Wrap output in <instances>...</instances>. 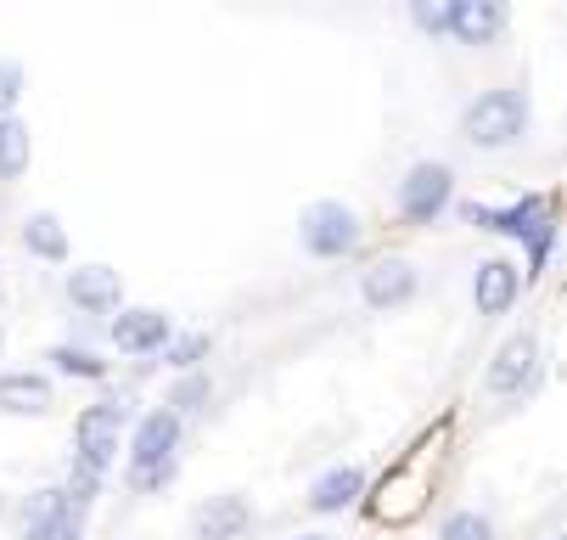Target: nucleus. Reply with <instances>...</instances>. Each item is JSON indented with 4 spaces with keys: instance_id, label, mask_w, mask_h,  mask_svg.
Segmentation results:
<instances>
[{
    "instance_id": "14",
    "label": "nucleus",
    "mask_w": 567,
    "mask_h": 540,
    "mask_svg": "<svg viewBox=\"0 0 567 540\" xmlns=\"http://www.w3.org/2000/svg\"><path fill=\"white\" fill-rule=\"evenodd\" d=\"M248 523H254V507L241 501V496H214V501L197 512V534H203V540H236Z\"/></svg>"
},
{
    "instance_id": "1",
    "label": "nucleus",
    "mask_w": 567,
    "mask_h": 540,
    "mask_svg": "<svg viewBox=\"0 0 567 540\" xmlns=\"http://www.w3.org/2000/svg\"><path fill=\"white\" fill-rule=\"evenodd\" d=\"M461 220L466 225H483V231H501V237H528V276H539L550 243H556V220H550V203L545 197H523L512 208H483V203H461Z\"/></svg>"
},
{
    "instance_id": "20",
    "label": "nucleus",
    "mask_w": 567,
    "mask_h": 540,
    "mask_svg": "<svg viewBox=\"0 0 567 540\" xmlns=\"http://www.w3.org/2000/svg\"><path fill=\"white\" fill-rule=\"evenodd\" d=\"M51 360H56V371H68V377H102V371H107L91 349H68V344H56Z\"/></svg>"
},
{
    "instance_id": "13",
    "label": "nucleus",
    "mask_w": 567,
    "mask_h": 540,
    "mask_svg": "<svg viewBox=\"0 0 567 540\" xmlns=\"http://www.w3.org/2000/svg\"><path fill=\"white\" fill-rule=\"evenodd\" d=\"M0 411H18V417L51 411V383L40 371H7L0 377Z\"/></svg>"
},
{
    "instance_id": "19",
    "label": "nucleus",
    "mask_w": 567,
    "mask_h": 540,
    "mask_svg": "<svg viewBox=\"0 0 567 540\" xmlns=\"http://www.w3.org/2000/svg\"><path fill=\"white\" fill-rule=\"evenodd\" d=\"M439 540H495V523L483 518V512H450Z\"/></svg>"
},
{
    "instance_id": "10",
    "label": "nucleus",
    "mask_w": 567,
    "mask_h": 540,
    "mask_svg": "<svg viewBox=\"0 0 567 540\" xmlns=\"http://www.w3.org/2000/svg\"><path fill=\"white\" fill-rule=\"evenodd\" d=\"M501 29H506V7H501V0H455L450 34H455L461 45H489Z\"/></svg>"
},
{
    "instance_id": "6",
    "label": "nucleus",
    "mask_w": 567,
    "mask_h": 540,
    "mask_svg": "<svg viewBox=\"0 0 567 540\" xmlns=\"http://www.w3.org/2000/svg\"><path fill=\"white\" fill-rule=\"evenodd\" d=\"M450 192H455L450 164H416L411 175L399 181V214L411 225H433L450 208Z\"/></svg>"
},
{
    "instance_id": "18",
    "label": "nucleus",
    "mask_w": 567,
    "mask_h": 540,
    "mask_svg": "<svg viewBox=\"0 0 567 540\" xmlns=\"http://www.w3.org/2000/svg\"><path fill=\"white\" fill-rule=\"evenodd\" d=\"M23 248L40 254V259H68V231H62V220H56V214H29Z\"/></svg>"
},
{
    "instance_id": "2",
    "label": "nucleus",
    "mask_w": 567,
    "mask_h": 540,
    "mask_svg": "<svg viewBox=\"0 0 567 540\" xmlns=\"http://www.w3.org/2000/svg\"><path fill=\"white\" fill-rule=\"evenodd\" d=\"M523 130H528V96L523 91H483L466 113H461V135L472 141V146H512V141H523Z\"/></svg>"
},
{
    "instance_id": "16",
    "label": "nucleus",
    "mask_w": 567,
    "mask_h": 540,
    "mask_svg": "<svg viewBox=\"0 0 567 540\" xmlns=\"http://www.w3.org/2000/svg\"><path fill=\"white\" fill-rule=\"evenodd\" d=\"M62 512H68V496H62V490H34L29 507H23L18 534H23V540H51L56 523H62Z\"/></svg>"
},
{
    "instance_id": "17",
    "label": "nucleus",
    "mask_w": 567,
    "mask_h": 540,
    "mask_svg": "<svg viewBox=\"0 0 567 540\" xmlns=\"http://www.w3.org/2000/svg\"><path fill=\"white\" fill-rule=\"evenodd\" d=\"M29 152H34L29 124L23 119H0V181H18L29 170Z\"/></svg>"
},
{
    "instance_id": "8",
    "label": "nucleus",
    "mask_w": 567,
    "mask_h": 540,
    "mask_svg": "<svg viewBox=\"0 0 567 540\" xmlns=\"http://www.w3.org/2000/svg\"><path fill=\"white\" fill-rule=\"evenodd\" d=\"M68 298L79 304V310L102 316V310H118L124 282H118V271H113V265H79V271L68 276Z\"/></svg>"
},
{
    "instance_id": "12",
    "label": "nucleus",
    "mask_w": 567,
    "mask_h": 540,
    "mask_svg": "<svg viewBox=\"0 0 567 540\" xmlns=\"http://www.w3.org/2000/svg\"><path fill=\"white\" fill-rule=\"evenodd\" d=\"M534 360H539V338H534V333H517L512 344H501V355H495V366H489V389H495V395L523 389L528 371H534Z\"/></svg>"
},
{
    "instance_id": "11",
    "label": "nucleus",
    "mask_w": 567,
    "mask_h": 540,
    "mask_svg": "<svg viewBox=\"0 0 567 540\" xmlns=\"http://www.w3.org/2000/svg\"><path fill=\"white\" fill-rule=\"evenodd\" d=\"M113 344L124 355H152V349H164L169 344V316L164 310H124L113 322Z\"/></svg>"
},
{
    "instance_id": "24",
    "label": "nucleus",
    "mask_w": 567,
    "mask_h": 540,
    "mask_svg": "<svg viewBox=\"0 0 567 540\" xmlns=\"http://www.w3.org/2000/svg\"><path fill=\"white\" fill-rule=\"evenodd\" d=\"M292 540H332V534H292Z\"/></svg>"
},
{
    "instance_id": "7",
    "label": "nucleus",
    "mask_w": 567,
    "mask_h": 540,
    "mask_svg": "<svg viewBox=\"0 0 567 540\" xmlns=\"http://www.w3.org/2000/svg\"><path fill=\"white\" fill-rule=\"evenodd\" d=\"M360 293H365L371 310H399V304L416 293V265H411V259H377V265L365 271Z\"/></svg>"
},
{
    "instance_id": "9",
    "label": "nucleus",
    "mask_w": 567,
    "mask_h": 540,
    "mask_svg": "<svg viewBox=\"0 0 567 540\" xmlns=\"http://www.w3.org/2000/svg\"><path fill=\"white\" fill-rule=\"evenodd\" d=\"M517 287H523V276H517L512 259H483L477 276H472V298H477L483 316H506L512 298H517Z\"/></svg>"
},
{
    "instance_id": "23",
    "label": "nucleus",
    "mask_w": 567,
    "mask_h": 540,
    "mask_svg": "<svg viewBox=\"0 0 567 540\" xmlns=\"http://www.w3.org/2000/svg\"><path fill=\"white\" fill-rule=\"evenodd\" d=\"M203 349H208V344H203V338H186V344H181V349H175V355H169V360H175V366H192V360H197V355H203Z\"/></svg>"
},
{
    "instance_id": "4",
    "label": "nucleus",
    "mask_w": 567,
    "mask_h": 540,
    "mask_svg": "<svg viewBox=\"0 0 567 540\" xmlns=\"http://www.w3.org/2000/svg\"><path fill=\"white\" fill-rule=\"evenodd\" d=\"M298 243L315 259H343V254L360 248V220H354L349 203H332V197L327 203H309L303 220H298Z\"/></svg>"
},
{
    "instance_id": "15",
    "label": "nucleus",
    "mask_w": 567,
    "mask_h": 540,
    "mask_svg": "<svg viewBox=\"0 0 567 540\" xmlns=\"http://www.w3.org/2000/svg\"><path fill=\"white\" fill-rule=\"evenodd\" d=\"M360 490H365V473H360V468H332V473L315 479L309 507H315V512H343V507H354Z\"/></svg>"
},
{
    "instance_id": "3",
    "label": "nucleus",
    "mask_w": 567,
    "mask_h": 540,
    "mask_svg": "<svg viewBox=\"0 0 567 540\" xmlns=\"http://www.w3.org/2000/svg\"><path fill=\"white\" fill-rule=\"evenodd\" d=\"M175 445H181V417H175V411H152V417L135 428V445H130V485H135V490L169 485V473H175Z\"/></svg>"
},
{
    "instance_id": "5",
    "label": "nucleus",
    "mask_w": 567,
    "mask_h": 540,
    "mask_svg": "<svg viewBox=\"0 0 567 540\" xmlns=\"http://www.w3.org/2000/svg\"><path fill=\"white\" fill-rule=\"evenodd\" d=\"M118 434H124V406H85L73 422V445H79V468L107 473L118 456Z\"/></svg>"
},
{
    "instance_id": "21",
    "label": "nucleus",
    "mask_w": 567,
    "mask_h": 540,
    "mask_svg": "<svg viewBox=\"0 0 567 540\" xmlns=\"http://www.w3.org/2000/svg\"><path fill=\"white\" fill-rule=\"evenodd\" d=\"M450 12H455V0H416L411 7L416 29H427V34H450Z\"/></svg>"
},
{
    "instance_id": "22",
    "label": "nucleus",
    "mask_w": 567,
    "mask_h": 540,
    "mask_svg": "<svg viewBox=\"0 0 567 540\" xmlns=\"http://www.w3.org/2000/svg\"><path fill=\"white\" fill-rule=\"evenodd\" d=\"M23 85H29V80H23V68H18V62H0V119H12Z\"/></svg>"
}]
</instances>
